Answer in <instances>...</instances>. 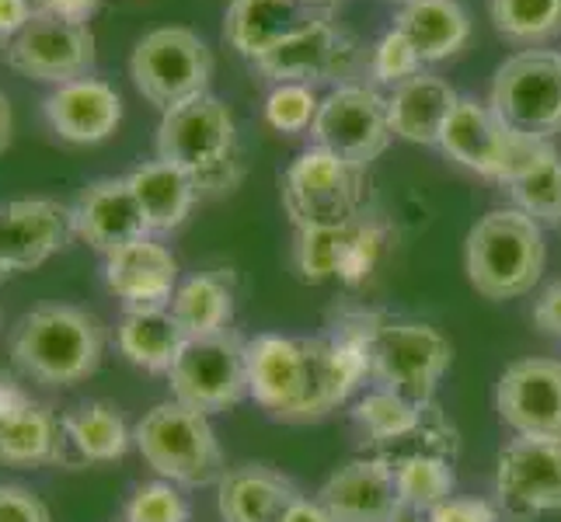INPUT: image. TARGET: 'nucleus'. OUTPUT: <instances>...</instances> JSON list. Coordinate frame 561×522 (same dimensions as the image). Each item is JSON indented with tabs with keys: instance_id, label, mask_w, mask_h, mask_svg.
<instances>
[{
	"instance_id": "1",
	"label": "nucleus",
	"mask_w": 561,
	"mask_h": 522,
	"mask_svg": "<svg viewBox=\"0 0 561 522\" xmlns=\"http://www.w3.org/2000/svg\"><path fill=\"white\" fill-rule=\"evenodd\" d=\"M366 306H342L324 338L255 335L248 341V397L279 421H314L353 401L370 380Z\"/></svg>"
},
{
	"instance_id": "2",
	"label": "nucleus",
	"mask_w": 561,
	"mask_h": 522,
	"mask_svg": "<svg viewBox=\"0 0 561 522\" xmlns=\"http://www.w3.org/2000/svg\"><path fill=\"white\" fill-rule=\"evenodd\" d=\"M158 158L182 167L196 182L199 196H227L244 178V153L238 123L217 94H196L161 112Z\"/></svg>"
},
{
	"instance_id": "3",
	"label": "nucleus",
	"mask_w": 561,
	"mask_h": 522,
	"mask_svg": "<svg viewBox=\"0 0 561 522\" xmlns=\"http://www.w3.org/2000/svg\"><path fill=\"white\" fill-rule=\"evenodd\" d=\"M105 327L81 306L43 303L11 332V359L32 383L73 386L102 366Z\"/></svg>"
},
{
	"instance_id": "4",
	"label": "nucleus",
	"mask_w": 561,
	"mask_h": 522,
	"mask_svg": "<svg viewBox=\"0 0 561 522\" xmlns=\"http://www.w3.org/2000/svg\"><path fill=\"white\" fill-rule=\"evenodd\" d=\"M545 227L516 206L485 212L471 227L468 247H463L468 279L485 300H516L534 293L545 276Z\"/></svg>"
},
{
	"instance_id": "5",
	"label": "nucleus",
	"mask_w": 561,
	"mask_h": 522,
	"mask_svg": "<svg viewBox=\"0 0 561 522\" xmlns=\"http://www.w3.org/2000/svg\"><path fill=\"white\" fill-rule=\"evenodd\" d=\"M133 446L147 467L179 488H209L224 477L227 463L209 415L182 401H164L133 425Z\"/></svg>"
},
{
	"instance_id": "6",
	"label": "nucleus",
	"mask_w": 561,
	"mask_h": 522,
	"mask_svg": "<svg viewBox=\"0 0 561 522\" xmlns=\"http://www.w3.org/2000/svg\"><path fill=\"white\" fill-rule=\"evenodd\" d=\"M454 362L450 338L433 324L387 317L374 311L370 321V380L374 386L401 394L404 401L430 408L436 386Z\"/></svg>"
},
{
	"instance_id": "7",
	"label": "nucleus",
	"mask_w": 561,
	"mask_h": 522,
	"mask_svg": "<svg viewBox=\"0 0 561 522\" xmlns=\"http://www.w3.org/2000/svg\"><path fill=\"white\" fill-rule=\"evenodd\" d=\"M283 209L297 230L353 227L370 209V174L311 147L283 174Z\"/></svg>"
},
{
	"instance_id": "8",
	"label": "nucleus",
	"mask_w": 561,
	"mask_h": 522,
	"mask_svg": "<svg viewBox=\"0 0 561 522\" xmlns=\"http://www.w3.org/2000/svg\"><path fill=\"white\" fill-rule=\"evenodd\" d=\"M439 150L460 167L481 174V178L510 185L554 147L548 140H534L527 132H516L513 126H506L489 102L463 98L460 94L457 108L450 112L447 126H443Z\"/></svg>"
},
{
	"instance_id": "9",
	"label": "nucleus",
	"mask_w": 561,
	"mask_h": 522,
	"mask_svg": "<svg viewBox=\"0 0 561 522\" xmlns=\"http://www.w3.org/2000/svg\"><path fill=\"white\" fill-rule=\"evenodd\" d=\"M129 77L144 102L168 112L209 91L213 53L199 32L185 25H161L133 46Z\"/></svg>"
},
{
	"instance_id": "10",
	"label": "nucleus",
	"mask_w": 561,
	"mask_h": 522,
	"mask_svg": "<svg viewBox=\"0 0 561 522\" xmlns=\"http://www.w3.org/2000/svg\"><path fill=\"white\" fill-rule=\"evenodd\" d=\"M489 105L506 126L534 140L561 132V53L519 49L495 70Z\"/></svg>"
},
{
	"instance_id": "11",
	"label": "nucleus",
	"mask_w": 561,
	"mask_h": 522,
	"mask_svg": "<svg viewBox=\"0 0 561 522\" xmlns=\"http://www.w3.org/2000/svg\"><path fill=\"white\" fill-rule=\"evenodd\" d=\"M171 397L203 415L238 408L248 397V341L238 332L188 338L168 373Z\"/></svg>"
},
{
	"instance_id": "12",
	"label": "nucleus",
	"mask_w": 561,
	"mask_h": 522,
	"mask_svg": "<svg viewBox=\"0 0 561 522\" xmlns=\"http://www.w3.org/2000/svg\"><path fill=\"white\" fill-rule=\"evenodd\" d=\"M387 123V98L370 84H339L321 98L318 119L311 126L314 147L335 153L356 167H370L391 143Z\"/></svg>"
},
{
	"instance_id": "13",
	"label": "nucleus",
	"mask_w": 561,
	"mask_h": 522,
	"mask_svg": "<svg viewBox=\"0 0 561 522\" xmlns=\"http://www.w3.org/2000/svg\"><path fill=\"white\" fill-rule=\"evenodd\" d=\"M495 506L510 522L561 515V442L510 439L495 463Z\"/></svg>"
},
{
	"instance_id": "14",
	"label": "nucleus",
	"mask_w": 561,
	"mask_h": 522,
	"mask_svg": "<svg viewBox=\"0 0 561 522\" xmlns=\"http://www.w3.org/2000/svg\"><path fill=\"white\" fill-rule=\"evenodd\" d=\"M4 63L28 81L60 88L94 67V32L88 25H70L60 18L35 11L25 32L0 49Z\"/></svg>"
},
{
	"instance_id": "15",
	"label": "nucleus",
	"mask_w": 561,
	"mask_h": 522,
	"mask_svg": "<svg viewBox=\"0 0 561 522\" xmlns=\"http://www.w3.org/2000/svg\"><path fill=\"white\" fill-rule=\"evenodd\" d=\"M363 60V49L356 38L335 25L332 18H321L318 25L304 28L276 53H268L255 67L276 84H350Z\"/></svg>"
},
{
	"instance_id": "16",
	"label": "nucleus",
	"mask_w": 561,
	"mask_h": 522,
	"mask_svg": "<svg viewBox=\"0 0 561 522\" xmlns=\"http://www.w3.org/2000/svg\"><path fill=\"white\" fill-rule=\"evenodd\" d=\"M495 408L506 429L561 442V359H519L495 386Z\"/></svg>"
},
{
	"instance_id": "17",
	"label": "nucleus",
	"mask_w": 561,
	"mask_h": 522,
	"mask_svg": "<svg viewBox=\"0 0 561 522\" xmlns=\"http://www.w3.org/2000/svg\"><path fill=\"white\" fill-rule=\"evenodd\" d=\"M318 501L339 522H415L401 501L394 471L370 453L345 460L328 474Z\"/></svg>"
},
{
	"instance_id": "18",
	"label": "nucleus",
	"mask_w": 561,
	"mask_h": 522,
	"mask_svg": "<svg viewBox=\"0 0 561 522\" xmlns=\"http://www.w3.org/2000/svg\"><path fill=\"white\" fill-rule=\"evenodd\" d=\"M77 237L73 209L56 199H14L0 206V262L14 272H32Z\"/></svg>"
},
{
	"instance_id": "19",
	"label": "nucleus",
	"mask_w": 561,
	"mask_h": 522,
	"mask_svg": "<svg viewBox=\"0 0 561 522\" xmlns=\"http://www.w3.org/2000/svg\"><path fill=\"white\" fill-rule=\"evenodd\" d=\"M46 126L70 147H94L123 126V94L102 77H77L43 98Z\"/></svg>"
},
{
	"instance_id": "20",
	"label": "nucleus",
	"mask_w": 561,
	"mask_h": 522,
	"mask_svg": "<svg viewBox=\"0 0 561 522\" xmlns=\"http://www.w3.org/2000/svg\"><path fill=\"white\" fill-rule=\"evenodd\" d=\"M105 289L123 303V311H147V306H171L179 289V258L158 237H140L105 255Z\"/></svg>"
},
{
	"instance_id": "21",
	"label": "nucleus",
	"mask_w": 561,
	"mask_h": 522,
	"mask_svg": "<svg viewBox=\"0 0 561 522\" xmlns=\"http://www.w3.org/2000/svg\"><path fill=\"white\" fill-rule=\"evenodd\" d=\"M321 18L332 14L311 8L307 0H230L224 14V38L244 60L259 63L304 28L318 25Z\"/></svg>"
},
{
	"instance_id": "22",
	"label": "nucleus",
	"mask_w": 561,
	"mask_h": 522,
	"mask_svg": "<svg viewBox=\"0 0 561 522\" xmlns=\"http://www.w3.org/2000/svg\"><path fill=\"white\" fill-rule=\"evenodd\" d=\"M70 209H73L77 237L91 244L102 258L133 241L150 237L147 217H144V209H140L137 196H133L126 178L91 182Z\"/></svg>"
},
{
	"instance_id": "23",
	"label": "nucleus",
	"mask_w": 561,
	"mask_h": 522,
	"mask_svg": "<svg viewBox=\"0 0 561 522\" xmlns=\"http://www.w3.org/2000/svg\"><path fill=\"white\" fill-rule=\"evenodd\" d=\"M300 488L268 463L227 467L217 480V509L224 522H283Z\"/></svg>"
},
{
	"instance_id": "24",
	"label": "nucleus",
	"mask_w": 561,
	"mask_h": 522,
	"mask_svg": "<svg viewBox=\"0 0 561 522\" xmlns=\"http://www.w3.org/2000/svg\"><path fill=\"white\" fill-rule=\"evenodd\" d=\"M133 446V429L123 411L108 401H84L60 415V453L56 463L88 467V463H115Z\"/></svg>"
},
{
	"instance_id": "25",
	"label": "nucleus",
	"mask_w": 561,
	"mask_h": 522,
	"mask_svg": "<svg viewBox=\"0 0 561 522\" xmlns=\"http://www.w3.org/2000/svg\"><path fill=\"white\" fill-rule=\"evenodd\" d=\"M457 102L460 94L439 73L422 70L412 81L398 84L387 94V123H391V132L404 143L439 147L443 126H447Z\"/></svg>"
},
{
	"instance_id": "26",
	"label": "nucleus",
	"mask_w": 561,
	"mask_h": 522,
	"mask_svg": "<svg viewBox=\"0 0 561 522\" xmlns=\"http://www.w3.org/2000/svg\"><path fill=\"white\" fill-rule=\"evenodd\" d=\"M126 182L137 196L150 234H175V230L192 217L199 199V188L188 174L175 164H168L161 158L144 161L140 167H133L126 174Z\"/></svg>"
},
{
	"instance_id": "27",
	"label": "nucleus",
	"mask_w": 561,
	"mask_h": 522,
	"mask_svg": "<svg viewBox=\"0 0 561 522\" xmlns=\"http://www.w3.org/2000/svg\"><path fill=\"white\" fill-rule=\"evenodd\" d=\"M188 335L171 314V306H147V311H123L115 324V345L126 362L144 373H171Z\"/></svg>"
},
{
	"instance_id": "28",
	"label": "nucleus",
	"mask_w": 561,
	"mask_h": 522,
	"mask_svg": "<svg viewBox=\"0 0 561 522\" xmlns=\"http://www.w3.org/2000/svg\"><path fill=\"white\" fill-rule=\"evenodd\" d=\"M394 28L415 46L422 63H439L468 46L471 14L460 0H409L401 4Z\"/></svg>"
},
{
	"instance_id": "29",
	"label": "nucleus",
	"mask_w": 561,
	"mask_h": 522,
	"mask_svg": "<svg viewBox=\"0 0 561 522\" xmlns=\"http://www.w3.org/2000/svg\"><path fill=\"white\" fill-rule=\"evenodd\" d=\"M171 314L179 317L188 338H209L230 332L234 321V286L224 272H196L179 282L171 297Z\"/></svg>"
},
{
	"instance_id": "30",
	"label": "nucleus",
	"mask_w": 561,
	"mask_h": 522,
	"mask_svg": "<svg viewBox=\"0 0 561 522\" xmlns=\"http://www.w3.org/2000/svg\"><path fill=\"white\" fill-rule=\"evenodd\" d=\"M60 453V418L32 401L25 411L0 421V463L8 467H46Z\"/></svg>"
},
{
	"instance_id": "31",
	"label": "nucleus",
	"mask_w": 561,
	"mask_h": 522,
	"mask_svg": "<svg viewBox=\"0 0 561 522\" xmlns=\"http://www.w3.org/2000/svg\"><path fill=\"white\" fill-rule=\"evenodd\" d=\"M454 463L457 460L433 456V453H419V456H404L398 463H387V467L394 471L404 509H409L415 519L433 512L439 501H447L454 495V488H457Z\"/></svg>"
},
{
	"instance_id": "32",
	"label": "nucleus",
	"mask_w": 561,
	"mask_h": 522,
	"mask_svg": "<svg viewBox=\"0 0 561 522\" xmlns=\"http://www.w3.org/2000/svg\"><path fill=\"white\" fill-rule=\"evenodd\" d=\"M430 408H419V404L404 401L401 394L387 391V386H366V391L356 394L350 415L359 425L366 446H370V442H391L409 436Z\"/></svg>"
},
{
	"instance_id": "33",
	"label": "nucleus",
	"mask_w": 561,
	"mask_h": 522,
	"mask_svg": "<svg viewBox=\"0 0 561 522\" xmlns=\"http://www.w3.org/2000/svg\"><path fill=\"white\" fill-rule=\"evenodd\" d=\"M489 18L502 38L527 49L561 35V0H489Z\"/></svg>"
},
{
	"instance_id": "34",
	"label": "nucleus",
	"mask_w": 561,
	"mask_h": 522,
	"mask_svg": "<svg viewBox=\"0 0 561 522\" xmlns=\"http://www.w3.org/2000/svg\"><path fill=\"white\" fill-rule=\"evenodd\" d=\"M516 209H524L540 227H561V158L558 150L545 153L530 171L506 185Z\"/></svg>"
},
{
	"instance_id": "35",
	"label": "nucleus",
	"mask_w": 561,
	"mask_h": 522,
	"mask_svg": "<svg viewBox=\"0 0 561 522\" xmlns=\"http://www.w3.org/2000/svg\"><path fill=\"white\" fill-rule=\"evenodd\" d=\"M353 227H318V230H297V244H294V265L304 282H328L339 279L345 251L353 241Z\"/></svg>"
},
{
	"instance_id": "36",
	"label": "nucleus",
	"mask_w": 561,
	"mask_h": 522,
	"mask_svg": "<svg viewBox=\"0 0 561 522\" xmlns=\"http://www.w3.org/2000/svg\"><path fill=\"white\" fill-rule=\"evenodd\" d=\"M123 522H192V506L185 488L171 485L164 477L144 480L133 488L123 506Z\"/></svg>"
},
{
	"instance_id": "37",
	"label": "nucleus",
	"mask_w": 561,
	"mask_h": 522,
	"mask_svg": "<svg viewBox=\"0 0 561 522\" xmlns=\"http://www.w3.org/2000/svg\"><path fill=\"white\" fill-rule=\"evenodd\" d=\"M321 98L307 84H276L265 98V123L276 132H304L318 119Z\"/></svg>"
},
{
	"instance_id": "38",
	"label": "nucleus",
	"mask_w": 561,
	"mask_h": 522,
	"mask_svg": "<svg viewBox=\"0 0 561 522\" xmlns=\"http://www.w3.org/2000/svg\"><path fill=\"white\" fill-rule=\"evenodd\" d=\"M370 77L377 84H387V88H398L404 81H412L415 73H422V56L415 53V46L404 38L398 28L383 32L377 38V46L370 49Z\"/></svg>"
},
{
	"instance_id": "39",
	"label": "nucleus",
	"mask_w": 561,
	"mask_h": 522,
	"mask_svg": "<svg viewBox=\"0 0 561 522\" xmlns=\"http://www.w3.org/2000/svg\"><path fill=\"white\" fill-rule=\"evenodd\" d=\"M380 255H383V227L366 217L353 230V241H350V251H345L339 282H345V286L366 282L374 276V268L380 265Z\"/></svg>"
},
{
	"instance_id": "40",
	"label": "nucleus",
	"mask_w": 561,
	"mask_h": 522,
	"mask_svg": "<svg viewBox=\"0 0 561 522\" xmlns=\"http://www.w3.org/2000/svg\"><path fill=\"white\" fill-rule=\"evenodd\" d=\"M425 522H506V519H502L495 501L450 495L433 512H425Z\"/></svg>"
},
{
	"instance_id": "41",
	"label": "nucleus",
	"mask_w": 561,
	"mask_h": 522,
	"mask_svg": "<svg viewBox=\"0 0 561 522\" xmlns=\"http://www.w3.org/2000/svg\"><path fill=\"white\" fill-rule=\"evenodd\" d=\"M0 522H53L46 501L22 485H0Z\"/></svg>"
},
{
	"instance_id": "42",
	"label": "nucleus",
	"mask_w": 561,
	"mask_h": 522,
	"mask_svg": "<svg viewBox=\"0 0 561 522\" xmlns=\"http://www.w3.org/2000/svg\"><path fill=\"white\" fill-rule=\"evenodd\" d=\"M102 0H35V11L60 18L70 25H88L94 14H99Z\"/></svg>"
},
{
	"instance_id": "43",
	"label": "nucleus",
	"mask_w": 561,
	"mask_h": 522,
	"mask_svg": "<svg viewBox=\"0 0 561 522\" xmlns=\"http://www.w3.org/2000/svg\"><path fill=\"white\" fill-rule=\"evenodd\" d=\"M534 324L545 335H551V338L561 341V279L551 282L545 293L534 300Z\"/></svg>"
},
{
	"instance_id": "44",
	"label": "nucleus",
	"mask_w": 561,
	"mask_h": 522,
	"mask_svg": "<svg viewBox=\"0 0 561 522\" xmlns=\"http://www.w3.org/2000/svg\"><path fill=\"white\" fill-rule=\"evenodd\" d=\"M35 18V0H0V49L25 32Z\"/></svg>"
},
{
	"instance_id": "45",
	"label": "nucleus",
	"mask_w": 561,
	"mask_h": 522,
	"mask_svg": "<svg viewBox=\"0 0 561 522\" xmlns=\"http://www.w3.org/2000/svg\"><path fill=\"white\" fill-rule=\"evenodd\" d=\"M32 401H35V397H32V391H28V386H25L22 380L0 370V421L11 418V415H18V411H25Z\"/></svg>"
},
{
	"instance_id": "46",
	"label": "nucleus",
	"mask_w": 561,
	"mask_h": 522,
	"mask_svg": "<svg viewBox=\"0 0 561 522\" xmlns=\"http://www.w3.org/2000/svg\"><path fill=\"white\" fill-rule=\"evenodd\" d=\"M283 522H339L332 512H328L321 501L314 498H297L294 506H289V512L283 515Z\"/></svg>"
},
{
	"instance_id": "47",
	"label": "nucleus",
	"mask_w": 561,
	"mask_h": 522,
	"mask_svg": "<svg viewBox=\"0 0 561 522\" xmlns=\"http://www.w3.org/2000/svg\"><path fill=\"white\" fill-rule=\"evenodd\" d=\"M11 129H14L11 102H8V94L0 91V153H4V150H8V143H11Z\"/></svg>"
},
{
	"instance_id": "48",
	"label": "nucleus",
	"mask_w": 561,
	"mask_h": 522,
	"mask_svg": "<svg viewBox=\"0 0 561 522\" xmlns=\"http://www.w3.org/2000/svg\"><path fill=\"white\" fill-rule=\"evenodd\" d=\"M307 4L318 8V11H328V14H332V8L339 4V0H307Z\"/></svg>"
},
{
	"instance_id": "49",
	"label": "nucleus",
	"mask_w": 561,
	"mask_h": 522,
	"mask_svg": "<svg viewBox=\"0 0 561 522\" xmlns=\"http://www.w3.org/2000/svg\"><path fill=\"white\" fill-rule=\"evenodd\" d=\"M11 272H8V268H4V262H0V286H4V279H8Z\"/></svg>"
},
{
	"instance_id": "50",
	"label": "nucleus",
	"mask_w": 561,
	"mask_h": 522,
	"mask_svg": "<svg viewBox=\"0 0 561 522\" xmlns=\"http://www.w3.org/2000/svg\"><path fill=\"white\" fill-rule=\"evenodd\" d=\"M398 4H409V0H398Z\"/></svg>"
}]
</instances>
